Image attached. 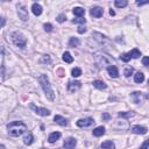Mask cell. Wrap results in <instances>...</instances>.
Wrapping results in <instances>:
<instances>
[{
  "instance_id": "7",
  "label": "cell",
  "mask_w": 149,
  "mask_h": 149,
  "mask_svg": "<svg viewBox=\"0 0 149 149\" xmlns=\"http://www.w3.org/2000/svg\"><path fill=\"white\" fill-rule=\"evenodd\" d=\"M76 145H77V141L73 138H69L64 141V148L65 149H74Z\"/></svg>"
},
{
  "instance_id": "1",
  "label": "cell",
  "mask_w": 149,
  "mask_h": 149,
  "mask_svg": "<svg viewBox=\"0 0 149 149\" xmlns=\"http://www.w3.org/2000/svg\"><path fill=\"white\" fill-rule=\"evenodd\" d=\"M8 129V134L12 138H18V136L22 135L24 132L27 131V126L26 123H23L22 121H13L7 126Z\"/></svg>"
},
{
  "instance_id": "23",
  "label": "cell",
  "mask_w": 149,
  "mask_h": 149,
  "mask_svg": "<svg viewBox=\"0 0 149 149\" xmlns=\"http://www.w3.org/2000/svg\"><path fill=\"white\" fill-rule=\"evenodd\" d=\"M134 80H135V83H142V82L145 80V74H143L142 72L135 73V76H134Z\"/></svg>"
},
{
  "instance_id": "11",
  "label": "cell",
  "mask_w": 149,
  "mask_h": 149,
  "mask_svg": "<svg viewBox=\"0 0 149 149\" xmlns=\"http://www.w3.org/2000/svg\"><path fill=\"white\" fill-rule=\"evenodd\" d=\"M132 132L135 134H147V128L143 127V126H133Z\"/></svg>"
},
{
  "instance_id": "21",
  "label": "cell",
  "mask_w": 149,
  "mask_h": 149,
  "mask_svg": "<svg viewBox=\"0 0 149 149\" xmlns=\"http://www.w3.org/2000/svg\"><path fill=\"white\" fill-rule=\"evenodd\" d=\"M141 98H142V93L141 92H134L132 93V99H133L134 103H140L141 101Z\"/></svg>"
},
{
  "instance_id": "35",
  "label": "cell",
  "mask_w": 149,
  "mask_h": 149,
  "mask_svg": "<svg viewBox=\"0 0 149 149\" xmlns=\"http://www.w3.org/2000/svg\"><path fill=\"white\" fill-rule=\"evenodd\" d=\"M123 73H125L126 77H129L131 74L133 73V68H127V69L125 70V72H123Z\"/></svg>"
},
{
  "instance_id": "29",
  "label": "cell",
  "mask_w": 149,
  "mask_h": 149,
  "mask_svg": "<svg viewBox=\"0 0 149 149\" xmlns=\"http://www.w3.org/2000/svg\"><path fill=\"white\" fill-rule=\"evenodd\" d=\"M71 73H72L73 77H79L82 74V70L79 68H74L72 69V71H71Z\"/></svg>"
},
{
  "instance_id": "38",
  "label": "cell",
  "mask_w": 149,
  "mask_h": 149,
  "mask_svg": "<svg viewBox=\"0 0 149 149\" xmlns=\"http://www.w3.org/2000/svg\"><path fill=\"white\" fill-rule=\"evenodd\" d=\"M148 146H149V140H146L145 143H143L142 147H141L140 149H148Z\"/></svg>"
},
{
  "instance_id": "40",
  "label": "cell",
  "mask_w": 149,
  "mask_h": 149,
  "mask_svg": "<svg viewBox=\"0 0 149 149\" xmlns=\"http://www.w3.org/2000/svg\"><path fill=\"white\" fill-rule=\"evenodd\" d=\"M4 24H5V19H0V27H2V26H4Z\"/></svg>"
},
{
  "instance_id": "10",
  "label": "cell",
  "mask_w": 149,
  "mask_h": 149,
  "mask_svg": "<svg viewBox=\"0 0 149 149\" xmlns=\"http://www.w3.org/2000/svg\"><path fill=\"white\" fill-rule=\"evenodd\" d=\"M80 86H82V84L79 83V82H69V84H68V90L70 91V92H74V91L78 90Z\"/></svg>"
},
{
  "instance_id": "13",
  "label": "cell",
  "mask_w": 149,
  "mask_h": 149,
  "mask_svg": "<svg viewBox=\"0 0 149 149\" xmlns=\"http://www.w3.org/2000/svg\"><path fill=\"white\" fill-rule=\"evenodd\" d=\"M59 138H61V133H59V132H54V133H51L50 135H49L48 141L50 143H54V142H56Z\"/></svg>"
},
{
  "instance_id": "5",
  "label": "cell",
  "mask_w": 149,
  "mask_h": 149,
  "mask_svg": "<svg viewBox=\"0 0 149 149\" xmlns=\"http://www.w3.org/2000/svg\"><path fill=\"white\" fill-rule=\"evenodd\" d=\"M18 14H19V18L22 20V21H27L29 19L28 16V11L26 9V7L22 6V5H19L18 6Z\"/></svg>"
},
{
  "instance_id": "36",
  "label": "cell",
  "mask_w": 149,
  "mask_h": 149,
  "mask_svg": "<svg viewBox=\"0 0 149 149\" xmlns=\"http://www.w3.org/2000/svg\"><path fill=\"white\" fill-rule=\"evenodd\" d=\"M85 32H86V28H85L84 26H79V27H78V33H79V34H84Z\"/></svg>"
},
{
  "instance_id": "30",
  "label": "cell",
  "mask_w": 149,
  "mask_h": 149,
  "mask_svg": "<svg viewBox=\"0 0 149 149\" xmlns=\"http://www.w3.org/2000/svg\"><path fill=\"white\" fill-rule=\"evenodd\" d=\"M56 74L58 77H64V76H65V70H64L63 68L57 69V70H56Z\"/></svg>"
},
{
  "instance_id": "15",
  "label": "cell",
  "mask_w": 149,
  "mask_h": 149,
  "mask_svg": "<svg viewBox=\"0 0 149 149\" xmlns=\"http://www.w3.org/2000/svg\"><path fill=\"white\" fill-rule=\"evenodd\" d=\"M54 120H55L56 123H58V125H61V126H66V125H68L66 119H64L63 116H61V115H55Z\"/></svg>"
},
{
  "instance_id": "31",
  "label": "cell",
  "mask_w": 149,
  "mask_h": 149,
  "mask_svg": "<svg viewBox=\"0 0 149 149\" xmlns=\"http://www.w3.org/2000/svg\"><path fill=\"white\" fill-rule=\"evenodd\" d=\"M51 59H50V56L49 55H44L41 59V63H50Z\"/></svg>"
},
{
  "instance_id": "26",
  "label": "cell",
  "mask_w": 149,
  "mask_h": 149,
  "mask_svg": "<svg viewBox=\"0 0 149 149\" xmlns=\"http://www.w3.org/2000/svg\"><path fill=\"white\" fill-rule=\"evenodd\" d=\"M133 115H134V112H120L119 113L120 118H131Z\"/></svg>"
},
{
  "instance_id": "19",
  "label": "cell",
  "mask_w": 149,
  "mask_h": 149,
  "mask_svg": "<svg viewBox=\"0 0 149 149\" xmlns=\"http://www.w3.org/2000/svg\"><path fill=\"white\" fill-rule=\"evenodd\" d=\"M105 134V127H103V126H100V127H97L96 129L93 131V135L94 136H101Z\"/></svg>"
},
{
  "instance_id": "39",
  "label": "cell",
  "mask_w": 149,
  "mask_h": 149,
  "mask_svg": "<svg viewBox=\"0 0 149 149\" xmlns=\"http://www.w3.org/2000/svg\"><path fill=\"white\" fill-rule=\"evenodd\" d=\"M103 119H104V120H110V119H111L110 114H108V113H104L103 114Z\"/></svg>"
},
{
  "instance_id": "22",
  "label": "cell",
  "mask_w": 149,
  "mask_h": 149,
  "mask_svg": "<svg viewBox=\"0 0 149 149\" xmlns=\"http://www.w3.org/2000/svg\"><path fill=\"white\" fill-rule=\"evenodd\" d=\"M63 61L65 62V63H72V62H73V57L71 56L70 53L65 51V53L63 54Z\"/></svg>"
},
{
  "instance_id": "41",
  "label": "cell",
  "mask_w": 149,
  "mask_h": 149,
  "mask_svg": "<svg viewBox=\"0 0 149 149\" xmlns=\"http://www.w3.org/2000/svg\"><path fill=\"white\" fill-rule=\"evenodd\" d=\"M146 4H148V1H145V2H138L139 6H142V5H146Z\"/></svg>"
},
{
  "instance_id": "20",
  "label": "cell",
  "mask_w": 149,
  "mask_h": 149,
  "mask_svg": "<svg viewBox=\"0 0 149 149\" xmlns=\"http://www.w3.org/2000/svg\"><path fill=\"white\" fill-rule=\"evenodd\" d=\"M101 149H115V146L112 141H105L101 145Z\"/></svg>"
},
{
  "instance_id": "37",
  "label": "cell",
  "mask_w": 149,
  "mask_h": 149,
  "mask_svg": "<svg viewBox=\"0 0 149 149\" xmlns=\"http://www.w3.org/2000/svg\"><path fill=\"white\" fill-rule=\"evenodd\" d=\"M142 63H143V65H145V66L149 65V58H148V57H143V58H142Z\"/></svg>"
},
{
  "instance_id": "34",
  "label": "cell",
  "mask_w": 149,
  "mask_h": 149,
  "mask_svg": "<svg viewBox=\"0 0 149 149\" xmlns=\"http://www.w3.org/2000/svg\"><path fill=\"white\" fill-rule=\"evenodd\" d=\"M44 30L46 32H51L53 30V26H51V23H44Z\"/></svg>"
},
{
  "instance_id": "24",
  "label": "cell",
  "mask_w": 149,
  "mask_h": 149,
  "mask_svg": "<svg viewBox=\"0 0 149 149\" xmlns=\"http://www.w3.org/2000/svg\"><path fill=\"white\" fill-rule=\"evenodd\" d=\"M78 46H79V40L77 37H71L70 41H69V47L74 48V47H78Z\"/></svg>"
},
{
  "instance_id": "28",
  "label": "cell",
  "mask_w": 149,
  "mask_h": 149,
  "mask_svg": "<svg viewBox=\"0 0 149 149\" xmlns=\"http://www.w3.org/2000/svg\"><path fill=\"white\" fill-rule=\"evenodd\" d=\"M129 55H131V57H133V58H139V57L141 56V54L138 49H133V50L129 53Z\"/></svg>"
},
{
  "instance_id": "17",
  "label": "cell",
  "mask_w": 149,
  "mask_h": 149,
  "mask_svg": "<svg viewBox=\"0 0 149 149\" xmlns=\"http://www.w3.org/2000/svg\"><path fill=\"white\" fill-rule=\"evenodd\" d=\"M33 140H34V138H33V134H32L30 132H28L23 138V141H24L26 145H32V143H33Z\"/></svg>"
},
{
  "instance_id": "8",
  "label": "cell",
  "mask_w": 149,
  "mask_h": 149,
  "mask_svg": "<svg viewBox=\"0 0 149 149\" xmlns=\"http://www.w3.org/2000/svg\"><path fill=\"white\" fill-rule=\"evenodd\" d=\"M103 14H104V9L101 7H93L91 9V15L94 16V18H100V16H103Z\"/></svg>"
},
{
  "instance_id": "4",
  "label": "cell",
  "mask_w": 149,
  "mask_h": 149,
  "mask_svg": "<svg viewBox=\"0 0 149 149\" xmlns=\"http://www.w3.org/2000/svg\"><path fill=\"white\" fill-rule=\"evenodd\" d=\"M94 57H96V61L98 62L99 64H104V65H106V64H108L112 62V59L110 57L104 55V54H101V53H97L96 55H94Z\"/></svg>"
},
{
  "instance_id": "27",
  "label": "cell",
  "mask_w": 149,
  "mask_h": 149,
  "mask_svg": "<svg viewBox=\"0 0 149 149\" xmlns=\"http://www.w3.org/2000/svg\"><path fill=\"white\" fill-rule=\"evenodd\" d=\"M131 55H129V53H125V54H122V55L120 56V59L121 61H123V62H126V63H127V62H129L131 61Z\"/></svg>"
},
{
  "instance_id": "16",
  "label": "cell",
  "mask_w": 149,
  "mask_h": 149,
  "mask_svg": "<svg viewBox=\"0 0 149 149\" xmlns=\"http://www.w3.org/2000/svg\"><path fill=\"white\" fill-rule=\"evenodd\" d=\"M93 86L94 88H97V89H99V90H104V89L107 88V85H106L103 80H94L93 82Z\"/></svg>"
},
{
  "instance_id": "9",
  "label": "cell",
  "mask_w": 149,
  "mask_h": 149,
  "mask_svg": "<svg viewBox=\"0 0 149 149\" xmlns=\"http://www.w3.org/2000/svg\"><path fill=\"white\" fill-rule=\"evenodd\" d=\"M32 107H34V106H32ZM34 110H35V113H37L39 115H41V116H48V115H50V111L47 110V108L34 107Z\"/></svg>"
},
{
  "instance_id": "42",
  "label": "cell",
  "mask_w": 149,
  "mask_h": 149,
  "mask_svg": "<svg viewBox=\"0 0 149 149\" xmlns=\"http://www.w3.org/2000/svg\"><path fill=\"white\" fill-rule=\"evenodd\" d=\"M110 14H111V15H114L115 13H114V11H112V9H111V11H110Z\"/></svg>"
},
{
  "instance_id": "18",
  "label": "cell",
  "mask_w": 149,
  "mask_h": 149,
  "mask_svg": "<svg viewBox=\"0 0 149 149\" xmlns=\"http://www.w3.org/2000/svg\"><path fill=\"white\" fill-rule=\"evenodd\" d=\"M73 14L78 18H82L85 14V9L82 8V7H76V8H73Z\"/></svg>"
},
{
  "instance_id": "33",
  "label": "cell",
  "mask_w": 149,
  "mask_h": 149,
  "mask_svg": "<svg viewBox=\"0 0 149 149\" xmlns=\"http://www.w3.org/2000/svg\"><path fill=\"white\" fill-rule=\"evenodd\" d=\"M65 20H66L65 14H59V15L57 16V21H58V22H64Z\"/></svg>"
},
{
  "instance_id": "2",
  "label": "cell",
  "mask_w": 149,
  "mask_h": 149,
  "mask_svg": "<svg viewBox=\"0 0 149 149\" xmlns=\"http://www.w3.org/2000/svg\"><path fill=\"white\" fill-rule=\"evenodd\" d=\"M39 82H40V84H41L42 89H43L44 93H46L47 98H48L49 100L53 101L54 99H55V93H54L53 89H51L50 83H49V79H48V77H47V74H41V76L39 77Z\"/></svg>"
},
{
  "instance_id": "25",
  "label": "cell",
  "mask_w": 149,
  "mask_h": 149,
  "mask_svg": "<svg viewBox=\"0 0 149 149\" xmlns=\"http://www.w3.org/2000/svg\"><path fill=\"white\" fill-rule=\"evenodd\" d=\"M114 4H115V6L119 7V8H123V7L127 6L128 2L126 1V0H116V1L114 2Z\"/></svg>"
},
{
  "instance_id": "3",
  "label": "cell",
  "mask_w": 149,
  "mask_h": 149,
  "mask_svg": "<svg viewBox=\"0 0 149 149\" xmlns=\"http://www.w3.org/2000/svg\"><path fill=\"white\" fill-rule=\"evenodd\" d=\"M12 40H13V43L15 44L16 47H19V48H24L26 44H27L26 37L22 35L21 33H19V32L13 33V35H12Z\"/></svg>"
},
{
  "instance_id": "32",
  "label": "cell",
  "mask_w": 149,
  "mask_h": 149,
  "mask_svg": "<svg viewBox=\"0 0 149 149\" xmlns=\"http://www.w3.org/2000/svg\"><path fill=\"white\" fill-rule=\"evenodd\" d=\"M72 22H73V23H85L86 20L84 18H77V19H73Z\"/></svg>"
},
{
  "instance_id": "14",
  "label": "cell",
  "mask_w": 149,
  "mask_h": 149,
  "mask_svg": "<svg viewBox=\"0 0 149 149\" xmlns=\"http://www.w3.org/2000/svg\"><path fill=\"white\" fill-rule=\"evenodd\" d=\"M32 11H33V13L35 14L36 16H39V15H41L42 14V7H41V5H39V4H33V6H32Z\"/></svg>"
},
{
  "instance_id": "43",
  "label": "cell",
  "mask_w": 149,
  "mask_h": 149,
  "mask_svg": "<svg viewBox=\"0 0 149 149\" xmlns=\"http://www.w3.org/2000/svg\"><path fill=\"white\" fill-rule=\"evenodd\" d=\"M0 149H5V147L4 146H0Z\"/></svg>"
},
{
  "instance_id": "12",
  "label": "cell",
  "mask_w": 149,
  "mask_h": 149,
  "mask_svg": "<svg viewBox=\"0 0 149 149\" xmlns=\"http://www.w3.org/2000/svg\"><path fill=\"white\" fill-rule=\"evenodd\" d=\"M107 71H108V73H110V76L113 77V78H116V77L119 76L118 69H116V66H114V65H110V66H108Z\"/></svg>"
},
{
  "instance_id": "6",
  "label": "cell",
  "mask_w": 149,
  "mask_h": 149,
  "mask_svg": "<svg viewBox=\"0 0 149 149\" xmlns=\"http://www.w3.org/2000/svg\"><path fill=\"white\" fill-rule=\"evenodd\" d=\"M94 120L92 118H85V119H80L77 121V126L78 127H89V126L93 125Z\"/></svg>"
}]
</instances>
